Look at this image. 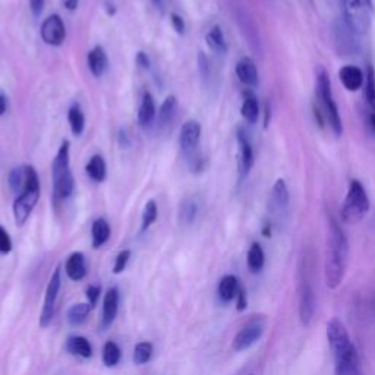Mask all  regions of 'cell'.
I'll use <instances>...</instances> for the list:
<instances>
[{"mask_svg": "<svg viewBox=\"0 0 375 375\" xmlns=\"http://www.w3.org/2000/svg\"><path fill=\"white\" fill-rule=\"evenodd\" d=\"M327 340L334 358V375H361L358 351L339 318L327 322Z\"/></svg>", "mask_w": 375, "mask_h": 375, "instance_id": "cell-1", "label": "cell"}, {"mask_svg": "<svg viewBox=\"0 0 375 375\" xmlns=\"http://www.w3.org/2000/svg\"><path fill=\"white\" fill-rule=\"evenodd\" d=\"M349 263V241L340 224L332 218L330 220V235L327 241V254H326V283L327 287L334 290L337 289L347 270Z\"/></svg>", "mask_w": 375, "mask_h": 375, "instance_id": "cell-2", "label": "cell"}, {"mask_svg": "<svg viewBox=\"0 0 375 375\" xmlns=\"http://www.w3.org/2000/svg\"><path fill=\"white\" fill-rule=\"evenodd\" d=\"M315 95L319 105L318 115L321 120L327 122L330 125L332 131L336 137H340L343 132V125L342 117L339 113V107L334 102V95L332 90V81L330 75L326 70V68L319 66L317 69V83H315Z\"/></svg>", "mask_w": 375, "mask_h": 375, "instance_id": "cell-3", "label": "cell"}, {"mask_svg": "<svg viewBox=\"0 0 375 375\" xmlns=\"http://www.w3.org/2000/svg\"><path fill=\"white\" fill-rule=\"evenodd\" d=\"M297 297H299V319L304 327H310L317 310V296L314 286L312 267L310 258L305 257L301 260L297 276Z\"/></svg>", "mask_w": 375, "mask_h": 375, "instance_id": "cell-4", "label": "cell"}, {"mask_svg": "<svg viewBox=\"0 0 375 375\" xmlns=\"http://www.w3.org/2000/svg\"><path fill=\"white\" fill-rule=\"evenodd\" d=\"M344 25L355 36H365L375 15L372 0H340Z\"/></svg>", "mask_w": 375, "mask_h": 375, "instance_id": "cell-5", "label": "cell"}, {"mask_svg": "<svg viewBox=\"0 0 375 375\" xmlns=\"http://www.w3.org/2000/svg\"><path fill=\"white\" fill-rule=\"evenodd\" d=\"M40 198V181L34 167H25V185L14 203V217L16 226H23L33 213Z\"/></svg>", "mask_w": 375, "mask_h": 375, "instance_id": "cell-6", "label": "cell"}, {"mask_svg": "<svg viewBox=\"0 0 375 375\" xmlns=\"http://www.w3.org/2000/svg\"><path fill=\"white\" fill-rule=\"evenodd\" d=\"M369 198L359 181H351L347 188V194L343 201L340 217L347 224H355L365 218L369 211Z\"/></svg>", "mask_w": 375, "mask_h": 375, "instance_id": "cell-7", "label": "cell"}, {"mask_svg": "<svg viewBox=\"0 0 375 375\" xmlns=\"http://www.w3.org/2000/svg\"><path fill=\"white\" fill-rule=\"evenodd\" d=\"M268 319L264 315H255L249 319L245 326L238 332V334L233 339L232 347L236 352H243L246 349L253 347L255 343H258L267 329Z\"/></svg>", "mask_w": 375, "mask_h": 375, "instance_id": "cell-8", "label": "cell"}, {"mask_svg": "<svg viewBox=\"0 0 375 375\" xmlns=\"http://www.w3.org/2000/svg\"><path fill=\"white\" fill-rule=\"evenodd\" d=\"M60 265H58L52 274V278L48 280L46 295H44V304L43 310L40 314V327L47 329L50 326V322L53 321L55 312H56V302L59 297L60 286H62V276H60Z\"/></svg>", "mask_w": 375, "mask_h": 375, "instance_id": "cell-9", "label": "cell"}, {"mask_svg": "<svg viewBox=\"0 0 375 375\" xmlns=\"http://www.w3.org/2000/svg\"><path fill=\"white\" fill-rule=\"evenodd\" d=\"M199 138H201V125H199L196 120H188L182 127L179 137L182 153L188 157V160L196 156Z\"/></svg>", "mask_w": 375, "mask_h": 375, "instance_id": "cell-10", "label": "cell"}, {"mask_svg": "<svg viewBox=\"0 0 375 375\" xmlns=\"http://www.w3.org/2000/svg\"><path fill=\"white\" fill-rule=\"evenodd\" d=\"M41 37L48 46H60L65 41L66 30L65 23L59 15H52L46 18L41 25Z\"/></svg>", "mask_w": 375, "mask_h": 375, "instance_id": "cell-11", "label": "cell"}, {"mask_svg": "<svg viewBox=\"0 0 375 375\" xmlns=\"http://www.w3.org/2000/svg\"><path fill=\"white\" fill-rule=\"evenodd\" d=\"M238 144H239V167H241V176H248L249 170L254 166V149L249 138L243 130L238 132Z\"/></svg>", "mask_w": 375, "mask_h": 375, "instance_id": "cell-12", "label": "cell"}, {"mask_svg": "<svg viewBox=\"0 0 375 375\" xmlns=\"http://www.w3.org/2000/svg\"><path fill=\"white\" fill-rule=\"evenodd\" d=\"M119 311V290L117 287H110L105 293L103 299V314H102V329L107 330L116 319Z\"/></svg>", "mask_w": 375, "mask_h": 375, "instance_id": "cell-13", "label": "cell"}, {"mask_svg": "<svg viewBox=\"0 0 375 375\" xmlns=\"http://www.w3.org/2000/svg\"><path fill=\"white\" fill-rule=\"evenodd\" d=\"M339 78L347 91H358L365 81V73L355 65H346L339 70Z\"/></svg>", "mask_w": 375, "mask_h": 375, "instance_id": "cell-14", "label": "cell"}, {"mask_svg": "<svg viewBox=\"0 0 375 375\" xmlns=\"http://www.w3.org/2000/svg\"><path fill=\"white\" fill-rule=\"evenodd\" d=\"M236 75L239 81L246 87H255L258 84V69L251 58H242L238 62Z\"/></svg>", "mask_w": 375, "mask_h": 375, "instance_id": "cell-15", "label": "cell"}, {"mask_svg": "<svg viewBox=\"0 0 375 375\" xmlns=\"http://www.w3.org/2000/svg\"><path fill=\"white\" fill-rule=\"evenodd\" d=\"M66 276L73 282H81L87 276V263L83 253H73L65 264Z\"/></svg>", "mask_w": 375, "mask_h": 375, "instance_id": "cell-16", "label": "cell"}, {"mask_svg": "<svg viewBox=\"0 0 375 375\" xmlns=\"http://www.w3.org/2000/svg\"><path fill=\"white\" fill-rule=\"evenodd\" d=\"M239 287H241V283H239L236 276H233V274H228V276H224L220 280L218 287H217V293H218L220 301L223 304L232 302L233 299H236Z\"/></svg>", "mask_w": 375, "mask_h": 375, "instance_id": "cell-17", "label": "cell"}, {"mask_svg": "<svg viewBox=\"0 0 375 375\" xmlns=\"http://www.w3.org/2000/svg\"><path fill=\"white\" fill-rule=\"evenodd\" d=\"M73 176H72V171L70 169L66 170L65 173H62L60 176L58 178H53V196H55V201L59 203V201H63V199L69 198L72 191H73Z\"/></svg>", "mask_w": 375, "mask_h": 375, "instance_id": "cell-18", "label": "cell"}, {"mask_svg": "<svg viewBox=\"0 0 375 375\" xmlns=\"http://www.w3.org/2000/svg\"><path fill=\"white\" fill-rule=\"evenodd\" d=\"M66 351L73 356L88 359L93 356V346L84 336H70L66 340Z\"/></svg>", "mask_w": 375, "mask_h": 375, "instance_id": "cell-19", "label": "cell"}, {"mask_svg": "<svg viewBox=\"0 0 375 375\" xmlns=\"http://www.w3.org/2000/svg\"><path fill=\"white\" fill-rule=\"evenodd\" d=\"M109 65L107 55L103 50V47H94L91 52L88 53V68L94 77H102V75L106 72Z\"/></svg>", "mask_w": 375, "mask_h": 375, "instance_id": "cell-20", "label": "cell"}, {"mask_svg": "<svg viewBox=\"0 0 375 375\" xmlns=\"http://www.w3.org/2000/svg\"><path fill=\"white\" fill-rule=\"evenodd\" d=\"M91 235H93V248L97 249L100 246H103L110 238V224L105 218H97L93 223Z\"/></svg>", "mask_w": 375, "mask_h": 375, "instance_id": "cell-21", "label": "cell"}, {"mask_svg": "<svg viewBox=\"0 0 375 375\" xmlns=\"http://www.w3.org/2000/svg\"><path fill=\"white\" fill-rule=\"evenodd\" d=\"M241 113H242L243 119L246 122H249V123H255L258 120L260 105H258L257 97L253 93H245V98H243Z\"/></svg>", "mask_w": 375, "mask_h": 375, "instance_id": "cell-22", "label": "cell"}, {"mask_svg": "<svg viewBox=\"0 0 375 375\" xmlns=\"http://www.w3.org/2000/svg\"><path fill=\"white\" fill-rule=\"evenodd\" d=\"M156 117V103L154 98L149 93H144L142 102L138 112V122L141 125H149Z\"/></svg>", "mask_w": 375, "mask_h": 375, "instance_id": "cell-23", "label": "cell"}, {"mask_svg": "<svg viewBox=\"0 0 375 375\" xmlns=\"http://www.w3.org/2000/svg\"><path fill=\"white\" fill-rule=\"evenodd\" d=\"M248 268L251 270V273H260L264 268L265 264V255H264V249L258 242H254L251 246H249L248 251Z\"/></svg>", "mask_w": 375, "mask_h": 375, "instance_id": "cell-24", "label": "cell"}, {"mask_svg": "<svg viewBox=\"0 0 375 375\" xmlns=\"http://www.w3.org/2000/svg\"><path fill=\"white\" fill-rule=\"evenodd\" d=\"M91 308L93 307L90 304H75V305H72L66 314L68 322L73 327L81 326V324H84L87 321Z\"/></svg>", "mask_w": 375, "mask_h": 375, "instance_id": "cell-25", "label": "cell"}, {"mask_svg": "<svg viewBox=\"0 0 375 375\" xmlns=\"http://www.w3.org/2000/svg\"><path fill=\"white\" fill-rule=\"evenodd\" d=\"M85 170L94 182H103L106 179V163L102 156H93L87 163Z\"/></svg>", "mask_w": 375, "mask_h": 375, "instance_id": "cell-26", "label": "cell"}, {"mask_svg": "<svg viewBox=\"0 0 375 375\" xmlns=\"http://www.w3.org/2000/svg\"><path fill=\"white\" fill-rule=\"evenodd\" d=\"M66 170H69V141H65L59 148L58 156L52 166L53 178L60 176V174L65 173Z\"/></svg>", "mask_w": 375, "mask_h": 375, "instance_id": "cell-27", "label": "cell"}, {"mask_svg": "<svg viewBox=\"0 0 375 375\" xmlns=\"http://www.w3.org/2000/svg\"><path fill=\"white\" fill-rule=\"evenodd\" d=\"M122 358V351L116 342L109 340L103 346V364L107 368H113L120 362Z\"/></svg>", "mask_w": 375, "mask_h": 375, "instance_id": "cell-28", "label": "cell"}, {"mask_svg": "<svg viewBox=\"0 0 375 375\" xmlns=\"http://www.w3.org/2000/svg\"><path fill=\"white\" fill-rule=\"evenodd\" d=\"M207 44L211 50L217 53H226L228 52V43L224 38V34L220 27H213L207 34Z\"/></svg>", "mask_w": 375, "mask_h": 375, "instance_id": "cell-29", "label": "cell"}, {"mask_svg": "<svg viewBox=\"0 0 375 375\" xmlns=\"http://www.w3.org/2000/svg\"><path fill=\"white\" fill-rule=\"evenodd\" d=\"M68 120H69V125H70L72 134L75 137H78V135H81L84 132V128H85V117H84V113L80 109V106H73V107L69 109Z\"/></svg>", "mask_w": 375, "mask_h": 375, "instance_id": "cell-30", "label": "cell"}, {"mask_svg": "<svg viewBox=\"0 0 375 375\" xmlns=\"http://www.w3.org/2000/svg\"><path fill=\"white\" fill-rule=\"evenodd\" d=\"M273 203L279 210L286 208L289 204V189L283 179H279L273 186Z\"/></svg>", "mask_w": 375, "mask_h": 375, "instance_id": "cell-31", "label": "cell"}, {"mask_svg": "<svg viewBox=\"0 0 375 375\" xmlns=\"http://www.w3.org/2000/svg\"><path fill=\"white\" fill-rule=\"evenodd\" d=\"M176 105H178L176 103V97L169 95L164 100L162 107H160V110H159V117H157L160 127H166V125L170 123V120L174 116V112H176Z\"/></svg>", "mask_w": 375, "mask_h": 375, "instance_id": "cell-32", "label": "cell"}, {"mask_svg": "<svg viewBox=\"0 0 375 375\" xmlns=\"http://www.w3.org/2000/svg\"><path fill=\"white\" fill-rule=\"evenodd\" d=\"M153 352H154V347L153 343L149 342H141L135 346L134 349V362L137 365H145L153 358Z\"/></svg>", "mask_w": 375, "mask_h": 375, "instance_id": "cell-33", "label": "cell"}, {"mask_svg": "<svg viewBox=\"0 0 375 375\" xmlns=\"http://www.w3.org/2000/svg\"><path fill=\"white\" fill-rule=\"evenodd\" d=\"M365 98L368 106L375 113V69L372 66H368L365 73Z\"/></svg>", "mask_w": 375, "mask_h": 375, "instance_id": "cell-34", "label": "cell"}, {"mask_svg": "<svg viewBox=\"0 0 375 375\" xmlns=\"http://www.w3.org/2000/svg\"><path fill=\"white\" fill-rule=\"evenodd\" d=\"M159 216V210H157V204L153 199H149V201L145 204L144 207V213H142V223H141V231L145 232L152 224L157 220Z\"/></svg>", "mask_w": 375, "mask_h": 375, "instance_id": "cell-35", "label": "cell"}, {"mask_svg": "<svg viewBox=\"0 0 375 375\" xmlns=\"http://www.w3.org/2000/svg\"><path fill=\"white\" fill-rule=\"evenodd\" d=\"M23 185H25V167L14 169L9 174V188L12 189V192L19 194L22 192Z\"/></svg>", "mask_w": 375, "mask_h": 375, "instance_id": "cell-36", "label": "cell"}, {"mask_svg": "<svg viewBox=\"0 0 375 375\" xmlns=\"http://www.w3.org/2000/svg\"><path fill=\"white\" fill-rule=\"evenodd\" d=\"M196 213H198V207H196L195 201H192V199H188V201L184 203V206L181 208V216H182V220L185 223L191 224L195 220Z\"/></svg>", "mask_w": 375, "mask_h": 375, "instance_id": "cell-37", "label": "cell"}, {"mask_svg": "<svg viewBox=\"0 0 375 375\" xmlns=\"http://www.w3.org/2000/svg\"><path fill=\"white\" fill-rule=\"evenodd\" d=\"M130 258H131V251L130 249H123V251H120L115 260V265H113V273L115 274H120L123 273V270L127 268L128 263H130Z\"/></svg>", "mask_w": 375, "mask_h": 375, "instance_id": "cell-38", "label": "cell"}, {"mask_svg": "<svg viewBox=\"0 0 375 375\" xmlns=\"http://www.w3.org/2000/svg\"><path fill=\"white\" fill-rule=\"evenodd\" d=\"M12 251V239L8 233V231L0 226V254L8 255Z\"/></svg>", "mask_w": 375, "mask_h": 375, "instance_id": "cell-39", "label": "cell"}, {"mask_svg": "<svg viewBox=\"0 0 375 375\" xmlns=\"http://www.w3.org/2000/svg\"><path fill=\"white\" fill-rule=\"evenodd\" d=\"M100 293H102V286L98 285H90L85 290V296L88 299V304L91 307H95L97 302H98V297H100Z\"/></svg>", "mask_w": 375, "mask_h": 375, "instance_id": "cell-40", "label": "cell"}, {"mask_svg": "<svg viewBox=\"0 0 375 375\" xmlns=\"http://www.w3.org/2000/svg\"><path fill=\"white\" fill-rule=\"evenodd\" d=\"M170 21H171V25H173V28L176 30L178 34H184L185 33V21L181 15L178 14H171L170 15Z\"/></svg>", "mask_w": 375, "mask_h": 375, "instance_id": "cell-41", "label": "cell"}, {"mask_svg": "<svg viewBox=\"0 0 375 375\" xmlns=\"http://www.w3.org/2000/svg\"><path fill=\"white\" fill-rule=\"evenodd\" d=\"M248 307V297H246V292L243 289V286L241 285L238 295H236V308L238 311H245Z\"/></svg>", "mask_w": 375, "mask_h": 375, "instance_id": "cell-42", "label": "cell"}, {"mask_svg": "<svg viewBox=\"0 0 375 375\" xmlns=\"http://www.w3.org/2000/svg\"><path fill=\"white\" fill-rule=\"evenodd\" d=\"M44 4L46 0H30V8H31V12L36 18H38L44 9Z\"/></svg>", "mask_w": 375, "mask_h": 375, "instance_id": "cell-43", "label": "cell"}, {"mask_svg": "<svg viewBox=\"0 0 375 375\" xmlns=\"http://www.w3.org/2000/svg\"><path fill=\"white\" fill-rule=\"evenodd\" d=\"M137 63H138L142 69H148V68H149V59H148V56H147L145 53H142V52H139V53L137 55Z\"/></svg>", "mask_w": 375, "mask_h": 375, "instance_id": "cell-44", "label": "cell"}, {"mask_svg": "<svg viewBox=\"0 0 375 375\" xmlns=\"http://www.w3.org/2000/svg\"><path fill=\"white\" fill-rule=\"evenodd\" d=\"M63 2V6L68 9V11H75L78 8V4L80 0H62Z\"/></svg>", "mask_w": 375, "mask_h": 375, "instance_id": "cell-45", "label": "cell"}, {"mask_svg": "<svg viewBox=\"0 0 375 375\" xmlns=\"http://www.w3.org/2000/svg\"><path fill=\"white\" fill-rule=\"evenodd\" d=\"M6 112V98L0 94V116Z\"/></svg>", "mask_w": 375, "mask_h": 375, "instance_id": "cell-46", "label": "cell"}, {"mask_svg": "<svg viewBox=\"0 0 375 375\" xmlns=\"http://www.w3.org/2000/svg\"><path fill=\"white\" fill-rule=\"evenodd\" d=\"M369 123H371V127H372V130L375 131V113H372V115L369 116Z\"/></svg>", "mask_w": 375, "mask_h": 375, "instance_id": "cell-47", "label": "cell"}, {"mask_svg": "<svg viewBox=\"0 0 375 375\" xmlns=\"http://www.w3.org/2000/svg\"><path fill=\"white\" fill-rule=\"evenodd\" d=\"M372 311L375 314V295H374V299H372Z\"/></svg>", "mask_w": 375, "mask_h": 375, "instance_id": "cell-48", "label": "cell"}, {"mask_svg": "<svg viewBox=\"0 0 375 375\" xmlns=\"http://www.w3.org/2000/svg\"><path fill=\"white\" fill-rule=\"evenodd\" d=\"M156 5H162V0H154Z\"/></svg>", "mask_w": 375, "mask_h": 375, "instance_id": "cell-49", "label": "cell"}]
</instances>
